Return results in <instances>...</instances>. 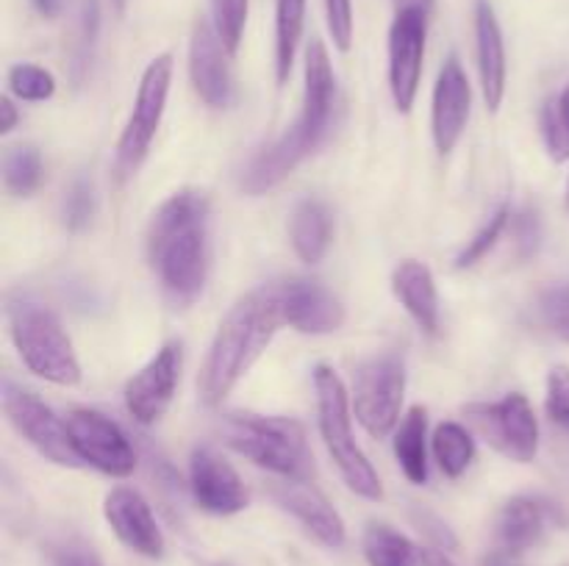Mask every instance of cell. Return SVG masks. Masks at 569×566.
<instances>
[{"instance_id":"obj_14","label":"cell","mask_w":569,"mask_h":566,"mask_svg":"<svg viewBox=\"0 0 569 566\" xmlns=\"http://www.w3.org/2000/svg\"><path fill=\"white\" fill-rule=\"evenodd\" d=\"M189 492L194 503L217 516L248 508V488L239 472L211 447H194L189 458Z\"/></svg>"},{"instance_id":"obj_17","label":"cell","mask_w":569,"mask_h":566,"mask_svg":"<svg viewBox=\"0 0 569 566\" xmlns=\"http://www.w3.org/2000/svg\"><path fill=\"white\" fill-rule=\"evenodd\" d=\"M228 55L231 53L214 26L200 20L189 39V78L194 92L211 109H228L233 103V75Z\"/></svg>"},{"instance_id":"obj_19","label":"cell","mask_w":569,"mask_h":566,"mask_svg":"<svg viewBox=\"0 0 569 566\" xmlns=\"http://www.w3.org/2000/svg\"><path fill=\"white\" fill-rule=\"evenodd\" d=\"M103 516L114 536L144 558H161L164 555V536L150 511L148 499L137 488L117 486L106 494Z\"/></svg>"},{"instance_id":"obj_5","label":"cell","mask_w":569,"mask_h":566,"mask_svg":"<svg viewBox=\"0 0 569 566\" xmlns=\"http://www.w3.org/2000/svg\"><path fill=\"white\" fill-rule=\"evenodd\" d=\"M6 320L11 342L33 375L56 386H76L81 381L78 355L53 309L37 300L17 297L6 305Z\"/></svg>"},{"instance_id":"obj_29","label":"cell","mask_w":569,"mask_h":566,"mask_svg":"<svg viewBox=\"0 0 569 566\" xmlns=\"http://www.w3.org/2000/svg\"><path fill=\"white\" fill-rule=\"evenodd\" d=\"M509 216H511L509 205H500V209L489 216L487 225H483L481 231L467 242V247L456 255V264H453L456 270H470V266H476L478 261L487 259L489 250L498 244V239L503 236V231L509 228Z\"/></svg>"},{"instance_id":"obj_27","label":"cell","mask_w":569,"mask_h":566,"mask_svg":"<svg viewBox=\"0 0 569 566\" xmlns=\"http://www.w3.org/2000/svg\"><path fill=\"white\" fill-rule=\"evenodd\" d=\"M306 22V0H276V78L287 83Z\"/></svg>"},{"instance_id":"obj_35","label":"cell","mask_w":569,"mask_h":566,"mask_svg":"<svg viewBox=\"0 0 569 566\" xmlns=\"http://www.w3.org/2000/svg\"><path fill=\"white\" fill-rule=\"evenodd\" d=\"M539 316L556 336L569 342V283L550 286L539 294Z\"/></svg>"},{"instance_id":"obj_23","label":"cell","mask_w":569,"mask_h":566,"mask_svg":"<svg viewBox=\"0 0 569 566\" xmlns=\"http://www.w3.org/2000/svg\"><path fill=\"white\" fill-rule=\"evenodd\" d=\"M333 239V216L322 200L306 198L289 216V242L306 264H320Z\"/></svg>"},{"instance_id":"obj_46","label":"cell","mask_w":569,"mask_h":566,"mask_svg":"<svg viewBox=\"0 0 569 566\" xmlns=\"http://www.w3.org/2000/svg\"><path fill=\"white\" fill-rule=\"evenodd\" d=\"M567 205H569V183H567Z\"/></svg>"},{"instance_id":"obj_28","label":"cell","mask_w":569,"mask_h":566,"mask_svg":"<svg viewBox=\"0 0 569 566\" xmlns=\"http://www.w3.org/2000/svg\"><path fill=\"white\" fill-rule=\"evenodd\" d=\"M42 155L33 144H17L3 155V186L14 198H28L42 183Z\"/></svg>"},{"instance_id":"obj_12","label":"cell","mask_w":569,"mask_h":566,"mask_svg":"<svg viewBox=\"0 0 569 566\" xmlns=\"http://www.w3.org/2000/svg\"><path fill=\"white\" fill-rule=\"evenodd\" d=\"M428 20L431 17L422 11H395L389 28V89L400 114H409L420 92Z\"/></svg>"},{"instance_id":"obj_38","label":"cell","mask_w":569,"mask_h":566,"mask_svg":"<svg viewBox=\"0 0 569 566\" xmlns=\"http://www.w3.org/2000/svg\"><path fill=\"white\" fill-rule=\"evenodd\" d=\"M517 242H520V255L528 259L539 250V242H542V225H539V216L526 211L517 222Z\"/></svg>"},{"instance_id":"obj_45","label":"cell","mask_w":569,"mask_h":566,"mask_svg":"<svg viewBox=\"0 0 569 566\" xmlns=\"http://www.w3.org/2000/svg\"><path fill=\"white\" fill-rule=\"evenodd\" d=\"M111 3L117 6V11H122V9H126V0H111Z\"/></svg>"},{"instance_id":"obj_7","label":"cell","mask_w":569,"mask_h":566,"mask_svg":"<svg viewBox=\"0 0 569 566\" xmlns=\"http://www.w3.org/2000/svg\"><path fill=\"white\" fill-rule=\"evenodd\" d=\"M172 83V55L161 53L144 67L142 81H139L137 100H133V111L128 117V125L122 131L120 142H117L114 155V175L117 181H128L137 175L142 161L148 159V150L153 144L156 133H159L161 117L167 109V94H170Z\"/></svg>"},{"instance_id":"obj_26","label":"cell","mask_w":569,"mask_h":566,"mask_svg":"<svg viewBox=\"0 0 569 566\" xmlns=\"http://www.w3.org/2000/svg\"><path fill=\"white\" fill-rule=\"evenodd\" d=\"M433 458L448 477H461L476 461V438L459 422H442L431 436Z\"/></svg>"},{"instance_id":"obj_24","label":"cell","mask_w":569,"mask_h":566,"mask_svg":"<svg viewBox=\"0 0 569 566\" xmlns=\"http://www.w3.org/2000/svg\"><path fill=\"white\" fill-rule=\"evenodd\" d=\"M395 458L415 486L428 483V414L415 405L395 427Z\"/></svg>"},{"instance_id":"obj_39","label":"cell","mask_w":569,"mask_h":566,"mask_svg":"<svg viewBox=\"0 0 569 566\" xmlns=\"http://www.w3.org/2000/svg\"><path fill=\"white\" fill-rule=\"evenodd\" d=\"M53 566H103L98 555L83 544H64L53 553Z\"/></svg>"},{"instance_id":"obj_37","label":"cell","mask_w":569,"mask_h":566,"mask_svg":"<svg viewBox=\"0 0 569 566\" xmlns=\"http://www.w3.org/2000/svg\"><path fill=\"white\" fill-rule=\"evenodd\" d=\"M328 33L342 53L353 44V0H326Z\"/></svg>"},{"instance_id":"obj_18","label":"cell","mask_w":569,"mask_h":566,"mask_svg":"<svg viewBox=\"0 0 569 566\" xmlns=\"http://www.w3.org/2000/svg\"><path fill=\"white\" fill-rule=\"evenodd\" d=\"M281 292L283 320L289 327L311 336H326L342 327L345 305L331 289L306 277H292V281H278Z\"/></svg>"},{"instance_id":"obj_15","label":"cell","mask_w":569,"mask_h":566,"mask_svg":"<svg viewBox=\"0 0 569 566\" xmlns=\"http://www.w3.org/2000/svg\"><path fill=\"white\" fill-rule=\"evenodd\" d=\"M556 525H567V514L559 503L548 497L520 494L500 508L498 522H495V538L500 544V553L520 555L537 547Z\"/></svg>"},{"instance_id":"obj_8","label":"cell","mask_w":569,"mask_h":566,"mask_svg":"<svg viewBox=\"0 0 569 566\" xmlns=\"http://www.w3.org/2000/svg\"><path fill=\"white\" fill-rule=\"evenodd\" d=\"M406 394V361L398 353H381L359 364L353 375V405L356 420L370 436L383 438L400 425Z\"/></svg>"},{"instance_id":"obj_3","label":"cell","mask_w":569,"mask_h":566,"mask_svg":"<svg viewBox=\"0 0 569 566\" xmlns=\"http://www.w3.org/2000/svg\"><path fill=\"white\" fill-rule=\"evenodd\" d=\"M283 325L278 281L253 289L228 311L200 370V400L206 408H217L233 392Z\"/></svg>"},{"instance_id":"obj_11","label":"cell","mask_w":569,"mask_h":566,"mask_svg":"<svg viewBox=\"0 0 569 566\" xmlns=\"http://www.w3.org/2000/svg\"><path fill=\"white\" fill-rule=\"evenodd\" d=\"M64 422L81 464L94 466L111 477H128L137 469V449L114 420L100 411L76 408Z\"/></svg>"},{"instance_id":"obj_21","label":"cell","mask_w":569,"mask_h":566,"mask_svg":"<svg viewBox=\"0 0 569 566\" xmlns=\"http://www.w3.org/2000/svg\"><path fill=\"white\" fill-rule=\"evenodd\" d=\"M476 50L478 75H481L483 103L489 111H498L506 98V44L500 20L489 0H476Z\"/></svg>"},{"instance_id":"obj_32","label":"cell","mask_w":569,"mask_h":566,"mask_svg":"<svg viewBox=\"0 0 569 566\" xmlns=\"http://www.w3.org/2000/svg\"><path fill=\"white\" fill-rule=\"evenodd\" d=\"M539 122H542V137L545 144H548V153L553 155L556 161L569 159V120L561 109V100H548L542 105V114H539Z\"/></svg>"},{"instance_id":"obj_25","label":"cell","mask_w":569,"mask_h":566,"mask_svg":"<svg viewBox=\"0 0 569 566\" xmlns=\"http://www.w3.org/2000/svg\"><path fill=\"white\" fill-rule=\"evenodd\" d=\"M361 549L370 566H422V549L395 527L372 522L361 536Z\"/></svg>"},{"instance_id":"obj_13","label":"cell","mask_w":569,"mask_h":566,"mask_svg":"<svg viewBox=\"0 0 569 566\" xmlns=\"http://www.w3.org/2000/svg\"><path fill=\"white\" fill-rule=\"evenodd\" d=\"M181 342H167L148 364L133 372L126 383V408L139 425H156L170 408L181 381Z\"/></svg>"},{"instance_id":"obj_31","label":"cell","mask_w":569,"mask_h":566,"mask_svg":"<svg viewBox=\"0 0 569 566\" xmlns=\"http://www.w3.org/2000/svg\"><path fill=\"white\" fill-rule=\"evenodd\" d=\"M9 89L14 98L28 100V103H39V100L53 98L56 78L44 67L14 64L9 70Z\"/></svg>"},{"instance_id":"obj_22","label":"cell","mask_w":569,"mask_h":566,"mask_svg":"<svg viewBox=\"0 0 569 566\" xmlns=\"http://www.w3.org/2000/svg\"><path fill=\"white\" fill-rule=\"evenodd\" d=\"M392 292L422 333H439V292L431 266L417 259H406L392 272Z\"/></svg>"},{"instance_id":"obj_30","label":"cell","mask_w":569,"mask_h":566,"mask_svg":"<svg viewBox=\"0 0 569 566\" xmlns=\"http://www.w3.org/2000/svg\"><path fill=\"white\" fill-rule=\"evenodd\" d=\"M250 0H211V26L220 33L228 53H237L242 42L244 22H248Z\"/></svg>"},{"instance_id":"obj_44","label":"cell","mask_w":569,"mask_h":566,"mask_svg":"<svg viewBox=\"0 0 569 566\" xmlns=\"http://www.w3.org/2000/svg\"><path fill=\"white\" fill-rule=\"evenodd\" d=\"M481 566H520L517 564V555H509V553H492V555H487V558H483V564Z\"/></svg>"},{"instance_id":"obj_20","label":"cell","mask_w":569,"mask_h":566,"mask_svg":"<svg viewBox=\"0 0 569 566\" xmlns=\"http://www.w3.org/2000/svg\"><path fill=\"white\" fill-rule=\"evenodd\" d=\"M272 497L287 514H292L300 525L315 536L322 547L339 549L348 538L345 522L339 511L333 508L331 499L320 492L311 481H278L272 486Z\"/></svg>"},{"instance_id":"obj_43","label":"cell","mask_w":569,"mask_h":566,"mask_svg":"<svg viewBox=\"0 0 569 566\" xmlns=\"http://www.w3.org/2000/svg\"><path fill=\"white\" fill-rule=\"evenodd\" d=\"M422 566H456V564L442 553V549L428 547V549H422Z\"/></svg>"},{"instance_id":"obj_2","label":"cell","mask_w":569,"mask_h":566,"mask_svg":"<svg viewBox=\"0 0 569 566\" xmlns=\"http://www.w3.org/2000/svg\"><path fill=\"white\" fill-rule=\"evenodd\" d=\"M333 111H337V75L331 59L320 39H311L306 48V75H303V109L300 117L242 172V192L264 194L287 181L331 133Z\"/></svg>"},{"instance_id":"obj_42","label":"cell","mask_w":569,"mask_h":566,"mask_svg":"<svg viewBox=\"0 0 569 566\" xmlns=\"http://www.w3.org/2000/svg\"><path fill=\"white\" fill-rule=\"evenodd\" d=\"M31 6L37 9V14L53 20V17H59L61 9H64V0H31Z\"/></svg>"},{"instance_id":"obj_4","label":"cell","mask_w":569,"mask_h":566,"mask_svg":"<svg viewBox=\"0 0 569 566\" xmlns=\"http://www.w3.org/2000/svg\"><path fill=\"white\" fill-rule=\"evenodd\" d=\"M220 436L233 453L244 455L261 469L287 481H309L315 475V458L309 453L306 431L289 416L226 414Z\"/></svg>"},{"instance_id":"obj_9","label":"cell","mask_w":569,"mask_h":566,"mask_svg":"<svg viewBox=\"0 0 569 566\" xmlns=\"http://www.w3.org/2000/svg\"><path fill=\"white\" fill-rule=\"evenodd\" d=\"M472 431L517 464H531L539 453V422L526 394L511 392L495 403H472L465 408Z\"/></svg>"},{"instance_id":"obj_34","label":"cell","mask_w":569,"mask_h":566,"mask_svg":"<svg viewBox=\"0 0 569 566\" xmlns=\"http://www.w3.org/2000/svg\"><path fill=\"white\" fill-rule=\"evenodd\" d=\"M100 33V6L98 0H83L81 14H78V50H76V75L81 78L92 59L94 42Z\"/></svg>"},{"instance_id":"obj_1","label":"cell","mask_w":569,"mask_h":566,"mask_svg":"<svg viewBox=\"0 0 569 566\" xmlns=\"http://www.w3.org/2000/svg\"><path fill=\"white\" fill-rule=\"evenodd\" d=\"M209 194L181 189L156 209L148 225V259L167 300L187 309L209 281Z\"/></svg>"},{"instance_id":"obj_6","label":"cell","mask_w":569,"mask_h":566,"mask_svg":"<svg viewBox=\"0 0 569 566\" xmlns=\"http://www.w3.org/2000/svg\"><path fill=\"white\" fill-rule=\"evenodd\" d=\"M315 392L317 422H320L322 442H326L339 475L348 483L350 492L378 503V499L383 497L381 477H378V472L372 469L365 449H361L353 438V425H350V408H353V405H350V394L348 388H345L342 377H339L331 366L320 364L315 370Z\"/></svg>"},{"instance_id":"obj_40","label":"cell","mask_w":569,"mask_h":566,"mask_svg":"<svg viewBox=\"0 0 569 566\" xmlns=\"http://www.w3.org/2000/svg\"><path fill=\"white\" fill-rule=\"evenodd\" d=\"M17 120H20V114H17L14 103H11V98H0V133H11L14 131Z\"/></svg>"},{"instance_id":"obj_10","label":"cell","mask_w":569,"mask_h":566,"mask_svg":"<svg viewBox=\"0 0 569 566\" xmlns=\"http://www.w3.org/2000/svg\"><path fill=\"white\" fill-rule=\"evenodd\" d=\"M3 411L14 431L26 438L28 444L39 449L48 461L59 466H78L81 458L72 449L70 433H67V422L53 414L50 405H44L28 388L17 386L11 377H3Z\"/></svg>"},{"instance_id":"obj_16","label":"cell","mask_w":569,"mask_h":566,"mask_svg":"<svg viewBox=\"0 0 569 566\" xmlns=\"http://www.w3.org/2000/svg\"><path fill=\"white\" fill-rule=\"evenodd\" d=\"M472 109V89L467 81V72L456 55H450L442 64L433 87V105H431V133L433 144L442 155L453 153L456 144L461 142L470 122Z\"/></svg>"},{"instance_id":"obj_36","label":"cell","mask_w":569,"mask_h":566,"mask_svg":"<svg viewBox=\"0 0 569 566\" xmlns=\"http://www.w3.org/2000/svg\"><path fill=\"white\" fill-rule=\"evenodd\" d=\"M550 422L569 433V366H553L548 375V397H545Z\"/></svg>"},{"instance_id":"obj_41","label":"cell","mask_w":569,"mask_h":566,"mask_svg":"<svg viewBox=\"0 0 569 566\" xmlns=\"http://www.w3.org/2000/svg\"><path fill=\"white\" fill-rule=\"evenodd\" d=\"M395 11H422V14L431 17L437 0H392Z\"/></svg>"},{"instance_id":"obj_33","label":"cell","mask_w":569,"mask_h":566,"mask_svg":"<svg viewBox=\"0 0 569 566\" xmlns=\"http://www.w3.org/2000/svg\"><path fill=\"white\" fill-rule=\"evenodd\" d=\"M94 214V192L87 178H78L64 198V225L70 233L87 231Z\"/></svg>"}]
</instances>
